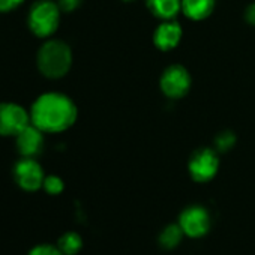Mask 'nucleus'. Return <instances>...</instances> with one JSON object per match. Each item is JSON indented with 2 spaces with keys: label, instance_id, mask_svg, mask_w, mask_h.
<instances>
[{
  "label": "nucleus",
  "instance_id": "nucleus-1",
  "mask_svg": "<svg viewBox=\"0 0 255 255\" xmlns=\"http://www.w3.org/2000/svg\"><path fill=\"white\" fill-rule=\"evenodd\" d=\"M77 105L60 92L39 95L30 107V122L45 134L63 132L77 120Z\"/></svg>",
  "mask_w": 255,
  "mask_h": 255
},
{
  "label": "nucleus",
  "instance_id": "nucleus-2",
  "mask_svg": "<svg viewBox=\"0 0 255 255\" xmlns=\"http://www.w3.org/2000/svg\"><path fill=\"white\" fill-rule=\"evenodd\" d=\"M36 65L39 72L50 80L65 77L72 66L71 47L60 39H47L38 50Z\"/></svg>",
  "mask_w": 255,
  "mask_h": 255
},
{
  "label": "nucleus",
  "instance_id": "nucleus-3",
  "mask_svg": "<svg viewBox=\"0 0 255 255\" xmlns=\"http://www.w3.org/2000/svg\"><path fill=\"white\" fill-rule=\"evenodd\" d=\"M60 14L62 11L59 5L53 0H38L29 9L27 26L35 36L47 39L57 32Z\"/></svg>",
  "mask_w": 255,
  "mask_h": 255
},
{
  "label": "nucleus",
  "instance_id": "nucleus-4",
  "mask_svg": "<svg viewBox=\"0 0 255 255\" xmlns=\"http://www.w3.org/2000/svg\"><path fill=\"white\" fill-rule=\"evenodd\" d=\"M30 122V111L15 102H0V137H17Z\"/></svg>",
  "mask_w": 255,
  "mask_h": 255
},
{
  "label": "nucleus",
  "instance_id": "nucleus-5",
  "mask_svg": "<svg viewBox=\"0 0 255 255\" xmlns=\"http://www.w3.org/2000/svg\"><path fill=\"white\" fill-rule=\"evenodd\" d=\"M177 224L183 230L185 236L191 239H200L209 233L212 225V218L206 207L194 204L182 210Z\"/></svg>",
  "mask_w": 255,
  "mask_h": 255
},
{
  "label": "nucleus",
  "instance_id": "nucleus-6",
  "mask_svg": "<svg viewBox=\"0 0 255 255\" xmlns=\"http://www.w3.org/2000/svg\"><path fill=\"white\" fill-rule=\"evenodd\" d=\"M188 170L191 177L198 183H206L212 180L219 170V158L213 149H198L189 159Z\"/></svg>",
  "mask_w": 255,
  "mask_h": 255
},
{
  "label": "nucleus",
  "instance_id": "nucleus-7",
  "mask_svg": "<svg viewBox=\"0 0 255 255\" xmlns=\"http://www.w3.org/2000/svg\"><path fill=\"white\" fill-rule=\"evenodd\" d=\"M14 179L23 191L35 192L42 188L45 174L35 158H21L14 165Z\"/></svg>",
  "mask_w": 255,
  "mask_h": 255
},
{
  "label": "nucleus",
  "instance_id": "nucleus-8",
  "mask_svg": "<svg viewBox=\"0 0 255 255\" xmlns=\"http://www.w3.org/2000/svg\"><path fill=\"white\" fill-rule=\"evenodd\" d=\"M159 86L167 98L179 99L189 92L191 75L186 71V68H183L182 65H171L162 72Z\"/></svg>",
  "mask_w": 255,
  "mask_h": 255
},
{
  "label": "nucleus",
  "instance_id": "nucleus-9",
  "mask_svg": "<svg viewBox=\"0 0 255 255\" xmlns=\"http://www.w3.org/2000/svg\"><path fill=\"white\" fill-rule=\"evenodd\" d=\"M44 134L35 125H29L15 137V146L23 158H36L44 150Z\"/></svg>",
  "mask_w": 255,
  "mask_h": 255
},
{
  "label": "nucleus",
  "instance_id": "nucleus-10",
  "mask_svg": "<svg viewBox=\"0 0 255 255\" xmlns=\"http://www.w3.org/2000/svg\"><path fill=\"white\" fill-rule=\"evenodd\" d=\"M182 35L183 32L177 21L164 20V23H161L153 33V44L162 51H170L180 44Z\"/></svg>",
  "mask_w": 255,
  "mask_h": 255
},
{
  "label": "nucleus",
  "instance_id": "nucleus-11",
  "mask_svg": "<svg viewBox=\"0 0 255 255\" xmlns=\"http://www.w3.org/2000/svg\"><path fill=\"white\" fill-rule=\"evenodd\" d=\"M216 5V0H182V12L194 21L207 18Z\"/></svg>",
  "mask_w": 255,
  "mask_h": 255
},
{
  "label": "nucleus",
  "instance_id": "nucleus-12",
  "mask_svg": "<svg viewBox=\"0 0 255 255\" xmlns=\"http://www.w3.org/2000/svg\"><path fill=\"white\" fill-rule=\"evenodd\" d=\"M149 11L161 20H173L182 11V0H146Z\"/></svg>",
  "mask_w": 255,
  "mask_h": 255
},
{
  "label": "nucleus",
  "instance_id": "nucleus-13",
  "mask_svg": "<svg viewBox=\"0 0 255 255\" xmlns=\"http://www.w3.org/2000/svg\"><path fill=\"white\" fill-rule=\"evenodd\" d=\"M185 233L180 228L179 224H170L167 225L161 234H159V243L164 249H174L179 246V243L182 242Z\"/></svg>",
  "mask_w": 255,
  "mask_h": 255
},
{
  "label": "nucleus",
  "instance_id": "nucleus-14",
  "mask_svg": "<svg viewBox=\"0 0 255 255\" xmlns=\"http://www.w3.org/2000/svg\"><path fill=\"white\" fill-rule=\"evenodd\" d=\"M57 246L63 252V255H77L83 248V239L78 233L68 231L59 239Z\"/></svg>",
  "mask_w": 255,
  "mask_h": 255
},
{
  "label": "nucleus",
  "instance_id": "nucleus-15",
  "mask_svg": "<svg viewBox=\"0 0 255 255\" xmlns=\"http://www.w3.org/2000/svg\"><path fill=\"white\" fill-rule=\"evenodd\" d=\"M42 188L50 195H59L63 191L65 183H63V180L59 176H45V180H44Z\"/></svg>",
  "mask_w": 255,
  "mask_h": 255
},
{
  "label": "nucleus",
  "instance_id": "nucleus-16",
  "mask_svg": "<svg viewBox=\"0 0 255 255\" xmlns=\"http://www.w3.org/2000/svg\"><path fill=\"white\" fill-rule=\"evenodd\" d=\"M236 143V137L233 132H222L216 137L215 140V144H216V149L221 150V152H225L228 149H231Z\"/></svg>",
  "mask_w": 255,
  "mask_h": 255
},
{
  "label": "nucleus",
  "instance_id": "nucleus-17",
  "mask_svg": "<svg viewBox=\"0 0 255 255\" xmlns=\"http://www.w3.org/2000/svg\"><path fill=\"white\" fill-rule=\"evenodd\" d=\"M27 255H63V252L59 249V246L42 243V245H36L35 248H32Z\"/></svg>",
  "mask_w": 255,
  "mask_h": 255
},
{
  "label": "nucleus",
  "instance_id": "nucleus-18",
  "mask_svg": "<svg viewBox=\"0 0 255 255\" xmlns=\"http://www.w3.org/2000/svg\"><path fill=\"white\" fill-rule=\"evenodd\" d=\"M23 3L24 0H0V12H11Z\"/></svg>",
  "mask_w": 255,
  "mask_h": 255
},
{
  "label": "nucleus",
  "instance_id": "nucleus-19",
  "mask_svg": "<svg viewBox=\"0 0 255 255\" xmlns=\"http://www.w3.org/2000/svg\"><path fill=\"white\" fill-rule=\"evenodd\" d=\"M57 5L62 12H72L81 5V0H59Z\"/></svg>",
  "mask_w": 255,
  "mask_h": 255
},
{
  "label": "nucleus",
  "instance_id": "nucleus-20",
  "mask_svg": "<svg viewBox=\"0 0 255 255\" xmlns=\"http://www.w3.org/2000/svg\"><path fill=\"white\" fill-rule=\"evenodd\" d=\"M245 17H246V21H248L249 24L255 26V3H252V5L246 9Z\"/></svg>",
  "mask_w": 255,
  "mask_h": 255
},
{
  "label": "nucleus",
  "instance_id": "nucleus-21",
  "mask_svg": "<svg viewBox=\"0 0 255 255\" xmlns=\"http://www.w3.org/2000/svg\"><path fill=\"white\" fill-rule=\"evenodd\" d=\"M126 2H129V0H126Z\"/></svg>",
  "mask_w": 255,
  "mask_h": 255
}]
</instances>
